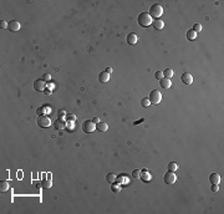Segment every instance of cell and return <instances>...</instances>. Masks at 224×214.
Here are the masks:
<instances>
[{
  "label": "cell",
  "mask_w": 224,
  "mask_h": 214,
  "mask_svg": "<svg viewBox=\"0 0 224 214\" xmlns=\"http://www.w3.org/2000/svg\"><path fill=\"white\" fill-rule=\"evenodd\" d=\"M138 24L142 28H147V26H149L152 24V16L148 13H142L138 16Z\"/></svg>",
  "instance_id": "1"
},
{
  "label": "cell",
  "mask_w": 224,
  "mask_h": 214,
  "mask_svg": "<svg viewBox=\"0 0 224 214\" xmlns=\"http://www.w3.org/2000/svg\"><path fill=\"white\" fill-rule=\"evenodd\" d=\"M163 14V7L159 4H154L149 7V15L152 18H161Z\"/></svg>",
  "instance_id": "2"
},
{
  "label": "cell",
  "mask_w": 224,
  "mask_h": 214,
  "mask_svg": "<svg viewBox=\"0 0 224 214\" xmlns=\"http://www.w3.org/2000/svg\"><path fill=\"white\" fill-rule=\"evenodd\" d=\"M50 125H51V120H50L47 116L42 114V116H39V117H37V126H39V127H41V128H47V127H50Z\"/></svg>",
  "instance_id": "3"
},
{
  "label": "cell",
  "mask_w": 224,
  "mask_h": 214,
  "mask_svg": "<svg viewBox=\"0 0 224 214\" xmlns=\"http://www.w3.org/2000/svg\"><path fill=\"white\" fill-rule=\"evenodd\" d=\"M82 129L86 133H92L96 129V123H93L92 120H87V121H85L82 123Z\"/></svg>",
  "instance_id": "4"
},
{
  "label": "cell",
  "mask_w": 224,
  "mask_h": 214,
  "mask_svg": "<svg viewBox=\"0 0 224 214\" xmlns=\"http://www.w3.org/2000/svg\"><path fill=\"white\" fill-rule=\"evenodd\" d=\"M161 100H162V95L158 90H153L152 92L149 93V101H151V103L158 105L161 102Z\"/></svg>",
  "instance_id": "5"
},
{
  "label": "cell",
  "mask_w": 224,
  "mask_h": 214,
  "mask_svg": "<svg viewBox=\"0 0 224 214\" xmlns=\"http://www.w3.org/2000/svg\"><path fill=\"white\" fill-rule=\"evenodd\" d=\"M163 179H164V183H166V184H173L175 180H177V177H175L174 172H169V171H168L167 173L164 174Z\"/></svg>",
  "instance_id": "6"
},
{
  "label": "cell",
  "mask_w": 224,
  "mask_h": 214,
  "mask_svg": "<svg viewBox=\"0 0 224 214\" xmlns=\"http://www.w3.org/2000/svg\"><path fill=\"white\" fill-rule=\"evenodd\" d=\"M34 88H35L36 91H39V92L45 91V88H46V84H45V81H44L42 79L35 80V82H34Z\"/></svg>",
  "instance_id": "7"
},
{
  "label": "cell",
  "mask_w": 224,
  "mask_h": 214,
  "mask_svg": "<svg viewBox=\"0 0 224 214\" xmlns=\"http://www.w3.org/2000/svg\"><path fill=\"white\" fill-rule=\"evenodd\" d=\"M181 81H182L184 85H192L193 76L190 73H188V72H184V73H182V76H181Z\"/></svg>",
  "instance_id": "8"
},
{
  "label": "cell",
  "mask_w": 224,
  "mask_h": 214,
  "mask_svg": "<svg viewBox=\"0 0 224 214\" xmlns=\"http://www.w3.org/2000/svg\"><path fill=\"white\" fill-rule=\"evenodd\" d=\"M54 127L56 129H63L66 127V122L63 121L62 118H57V120L54 121Z\"/></svg>",
  "instance_id": "9"
},
{
  "label": "cell",
  "mask_w": 224,
  "mask_h": 214,
  "mask_svg": "<svg viewBox=\"0 0 224 214\" xmlns=\"http://www.w3.org/2000/svg\"><path fill=\"white\" fill-rule=\"evenodd\" d=\"M7 29H9L10 31H18V30L20 29V22L16 21V20H13V21L9 22V25H7Z\"/></svg>",
  "instance_id": "10"
},
{
  "label": "cell",
  "mask_w": 224,
  "mask_h": 214,
  "mask_svg": "<svg viewBox=\"0 0 224 214\" xmlns=\"http://www.w3.org/2000/svg\"><path fill=\"white\" fill-rule=\"evenodd\" d=\"M209 182L212 184H219L220 182V176L218 173H212L209 176Z\"/></svg>",
  "instance_id": "11"
},
{
  "label": "cell",
  "mask_w": 224,
  "mask_h": 214,
  "mask_svg": "<svg viewBox=\"0 0 224 214\" xmlns=\"http://www.w3.org/2000/svg\"><path fill=\"white\" fill-rule=\"evenodd\" d=\"M96 129L100 132H106L108 129V125L106 122H98V123H96Z\"/></svg>",
  "instance_id": "12"
},
{
  "label": "cell",
  "mask_w": 224,
  "mask_h": 214,
  "mask_svg": "<svg viewBox=\"0 0 224 214\" xmlns=\"http://www.w3.org/2000/svg\"><path fill=\"white\" fill-rule=\"evenodd\" d=\"M159 84H161L162 88H169V87L172 86V81H171V79L164 77V79H162L161 81H159Z\"/></svg>",
  "instance_id": "13"
},
{
  "label": "cell",
  "mask_w": 224,
  "mask_h": 214,
  "mask_svg": "<svg viewBox=\"0 0 224 214\" xmlns=\"http://www.w3.org/2000/svg\"><path fill=\"white\" fill-rule=\"evenodd\" d=\"M152 25H153V28L156 29V30H162V29L164 28V22L162 21L161 19H156V20L152 22Z\"/></svg>",
  "instance_id": "14"
},
{
  "label": "cell",
  "mask_w": 224,
  "mask_h": 214,
  "mask_svg": "<svg viewBox=\"0 0 224 214\" xmlns=\"http://www.w3.org/2000/svg\"><path fill=\"white\" fill-rule=\"evenodd\" d=\"M137 40H138V37H137V35L134 32H131L130 35L127 36V43L130 44V45H134V44L137 43Z\"/></svg>",
  "instance_id": "15"
},
{
  "label": "cell",
  "mask_w": 224,
  "mask_h": 214,
  "mask_svg": "<svg viewBox=\"0 0 224 214\" xmlns=\"http://www.w3.org/2000/svg\"><path fill=\"white\" fill-rule=\"evenodd\" d=\"M108 80H110V75H108V73H107L106 71L101 72V73L98 75V81H100V82H102V84L107 82Z\"/></svg>",
  "instance_id": "16"
},
{
  "label": "cell",
  "mask_w": 224,
  "mask_h": 214,
  "mask_svg": "<svg viewBox=\"0 0 224 214\" xmlns=\"http://www.w3.org/2000/svg\"><path fill=\"white\" fill-rule=\"evenodd\" d=\"M187 39H188V40H190V41H192V40H196V39H197V32H194L192 29H190V30H188V31H187Z\"/></svg>",
  "instance_id": "17"
},
{
  "label": "cell",
  "mask_w": 224,
  "mask_h": 214,
  "mask_svg": "<svg viewBox=\"0 0 224 214\" xmlns=\"http://www.w3.org/2000/svg\"><path fill=\"white\" fill-rule=\"evenodd\" d=\"M0 191H1V192H6V191H9V183H7L6 180H1V182H0Z\"/></svg>",
  "instance_id": "18"
},
{
  "label": "cell",
  "mask_w": 224,
  "mask_h": 214,
  "mask_svg": "<svg viewBox=\"0 0 224 214\" xmlns=\"http://www.w3.org/2000/svg\"><path fill=\"white\" fill-rule=\"evenodd\" d=\"M42 187H44L45 189H50V188L52 187L51 179H45V180H42Z\"/></svg>",
  "instance_id": "19"
},
{
  "label": "cell",
  "mask_w": 224,
  "mask_h": 214,
  "mask_svg": "<svg viewBox=\"0 0 224 214\" xmlns=\"http://www.w3.org/2000/svg\"><path fill=\"white\" fill-rule=\"evenodd\" d=\"M106 180H107L110 184H112L113 182H116V176H115L113 173H108L107 177H106Z\"/></svg>",
  "instance_id": "20"
},
{
  "label": "cell",
  "mask_w": 224,
  "mask_h": 214,
  "mask_svg": "<svg viewBox=\"0 0 224 214\" xmlns=\"http://www.w3.org/2000/svg\"><path fill=\"white\" fill-rule=\"evenodd\" d=\"M178 169V164L174 163V162H171V163H168V171L169 172H175Z\"/></svg>",
  "instance_id": "21"
},
{
  "label": "cell",
  "mask_w": 224,
  "mask_h": 214,
  "mask_svg": "<svg viewBox=\"0 0 224 214\" xmlns=\"http://www.w3.org/2000/svg\"><path fill=\"white\" fill-rule=\"evenodd\" d=\"M173 73H174V72H173V70H172V69H166V70L163 71V76H164V77H167V79H169V77H172V76H173Z\"/></svg>",
  "instance_id": "22"
},
{
  "label": "cell",
  "mask_w": 224,
  "mask_h": 214,
  "mask_svg": "<svg viewBox=\"0 0 224 214\" xmlns=\"http://www.w3.org/2000/svg\"><path fill=\"white\" fill-rule=\"evenodd\" d=\"M46 111H47V108H45V107H39V108L36 110V114H37V116H42V114H45Z\"/></svg>",
  "instance_id": "23"
},
{
  "label": "cell",
  "mask_w": 224,
  "mask_h": 214,
  "mask_svg": "<svg viewBox=\"0 0 224 214\" xmlns=\"http://www.w3.org/2000/svg\"><path fill=\"white\" fill-rule=\"evenodd\" d=\"M141 105H142V107H148L151 105V101H149V98H142Z\"/></svg>",
  "instance_id": "24"
},
{
  "label": "cell",
  "mask_w": 224,
  "mask_h": 214,
  "mask_svg": "<svg viewBox=\"0 0 224 214\" xmlns=\"http://www.w3.org/2000/svg\"><path fill=\"white\" fill-rule=\"evenodd\" d=\"M194 32H198V31H202V25L201 24H194V26L192 29Z\"/></svg>",
  "instance_id": "25"
},
{
  "label": "cell",
  "mask_w": 224,
  "mask_h": 214,
  "mask_svg": "<svg viewBox=\"0 0 224 214\" xmlns=\"http://www.w3.org/2000/svg\"><path fill=\"white\" fill-rule=\"evenodd\" d=\"M140 173H141L140 169H134V171L132 172V177L133 178H136V179H138L140 178Z\"/></svg>",
  "instance_id": "26"
},
{
  "label": "cell",
  "mask_w": 224,
  "mask_h": 214,
  "mask_svg": "<svg viewBox=\"0 0 224 214\" xmlns=\"http://www.w3.org/2000/svg\"><path fill=\"white\" fill-rule=\"evenodd\" d=\"M154 77H156L157 80H159V81H161L162 77H163V72H162V71H157L156 73H154Z\"/></svg>",
  "instance_id": "27"
},
{
  "label": "cell",
  "mask_w": 224,
  "mask_h": 214,
  "mask_svg": "<svg viewBox=\"0 0 224 214\" xmlns=\"http://www.w3.org/2000/svg\"><path fill=\"white\" fill-rule=\"evenodd\" d=\"M42 80H44L45 82H46V81H50V80H51V75H50V73H45V75L42 76Z\"/></svg>",
  "instance_id": "28"
},
{
  "label": "cell",
  "mask_w": 224,
  "mask_h": 214,
  "mask_svg": "<svg viewBox=\"0 0 224 214\" xmlns=\"http://www.w3.org/2000/svg\"><path fill=\"white\" fill-rule=\"evenodd\" d=\"M7 25H9V22L4 21V20H1V21H0V26H1V29H5V28L7 29Z\"/></svg>",
  "instance_id": "29"
},
{
  "label": "cell",
  "mask_w": 224,
  "mask_h": 214,
  "mask_svg": "<svg viewBox=\"0 0 224 214\" xmlns=\"http://www.w3.org/2000/svg\"><path fill=\"white\" fill-rule=\"evenodd\" d=\"M66 117H67V121H74L76 117H75V114H72V113H70V114H66Z\"/></svg>",
  "instance_id": "30"
},
{
  "label": "cell",
  "mask_w": 224,
  "mask_h": 214,
  "mask_svg": "<svg viewBox=\"0 0 224 214\" xmlns=\"http://www.w3.org/2000/svg\"><path fill=\"white\" fill-rule=\"evenodd\" d=\"M210 189H212L213 192H218V189H219V187H218V184H213V186L210 187Z\"/></svg>",
  "instance_id": "31"
},
{
  "label": "cell",
  "mask_w": 224,
  "mask_h": 214,
  "mask_svg": "<svg viewBox=\"0 0 224 214\" xmlns=\"http://www.w3.org/2000/svg\"><path fill=\"white\" fill-rule=\"evenodd\" d=\"M111 189L113 191V192H118V191H119V186H117V184H116V186H112Z\"/></svg>",
  "instance_id": "32"
},
{
  "label": "cell",
  "mask_w": 224,
  "mask_h": 214,
  "mask_svg": "<svg viewBox=\"0 0 224 214\" xmlns=\"http://www.w3.org/2000/svg\"><path fill=\"white\" fill-rule=\"evenodd\" d=\"M44 92L46 93V95H51V93H52V90H49V88H47V87H46V88H45V91H44Z\"/></svg>",
  "instance_id": "33"
},
{
  "label": "cell",
  "mask_w": 224,
  "mask_h": 214,
  "mask_svg": "<svg viewBox=\"0 0 224 214\" xmlns=\"http://www.w3.org/2000/svg\"><path fill=\"white\" fill-rule=\"evenodd\" d=\"M117 180H118L119 183H122V182H123V176H122V174H121V176H119L118 178H117Z\"/></svg>",
  "instance_id": "34"
},
{
  "label": "cell",
  "mask_w": 224,
  "mask_h": 214,
  "mask_svg": "<svg viewBox=\"0 0 224 214\" xmlns=\"http://www.w3.org/2000/svg\"><path fill=\"white\" fill-rule=\"evenodd\" d=\"M106 72H107L108 75H110V73H112V67H107V69H106Z\"/></svg>",
  "instance_id": "35"
},
{
  "label": "cell",
  "mask_w": 224,
  "mask_h": 214,
  "mask_svg": "<svg viewBox=\"0 0 224 214\" xmlns=\"http://www.w3.org/2000/svg\"><path fill=\"white\" fill-rule=\"evenodd\" d=\"M92 121H93V123H98V122H100V118H98V117H93Z\"/></svg>",
  "instance_id": "36"
},
{
  "label": "cell",
  "mask_w": 224,
  "mask_h": 214,
  "mask_svg": "<svg viewBox=\"0 0 224 214\" xmlns=\"http://www.w3.org/2000/svg\"><path fill=\"white\" fill-rule=\"evenodd\" d=\"M65 111H59V116H60V117H61V116H65Z\"/></svg>",
  "instance_id": "37"
},
{
  "label": "cell",
  "mask_w": 224,
  "mask_h": 214,
  "mask_svg": "<svg viewBox=\"0 0 224 214\" xmlns=\"http://www.w3.org/2000/svg\"><path fill=\"white\" fill-rule=\"evenodd\" d=\"M143 121H145V120H143V118H141V120H138V121L134 122V125H138V123H141V122H143Z\"/></svg>",
  "instance_id": "38"
},
{
  "label": "cell",
  "mask_w": 224,
  "mask_h": 214,
  "mask_svg": "<svg viewBox=\"0 0 224 214\" xmlns=\"http://www.w3.org/2000/svg\"><path fill=\"white\" fill-rule=\"evenodd\" d=\"M46 87H47L49 90H52V88H54V85H49V86H46Z\"/></svg>",
  "instance_id": "39"
}]
</instances>
